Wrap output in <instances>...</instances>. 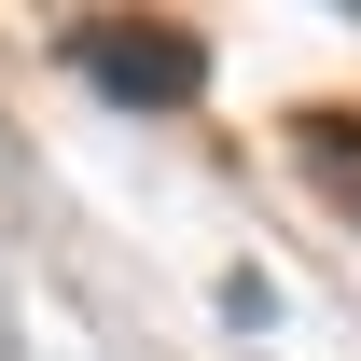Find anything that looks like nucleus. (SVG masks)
Here are the masks:
<instances>
[{"mask_svg":"<svg viewBox=\"0 0 361 361\" xmlns=\"http://www.w3.org/2000/svg\"><path fill=\"white\" fill-rule=\"evenodd\" d=\"M70 70H84L97 97H126V111H180V97L209 84L195 28H153V14H84V28H70Z\"/></svg>","mask_w":361,"mask_h":361,"instance_id":"obj_1","label":"nucleus"},{"mask_svg":"<svg viewBox=\"0 0 361 361\" xmlns=\"http://www.w3.org/2000/svg\"><path fill=\"white\" fill-rule=\"evenodd\" d=\"M306 153H319V167H348V180H361V126H306Z\"/></svg>","mask_w":361,"mask_h":361,"instance_id":"obj_2","label":"nucleus"}]
</instances>
